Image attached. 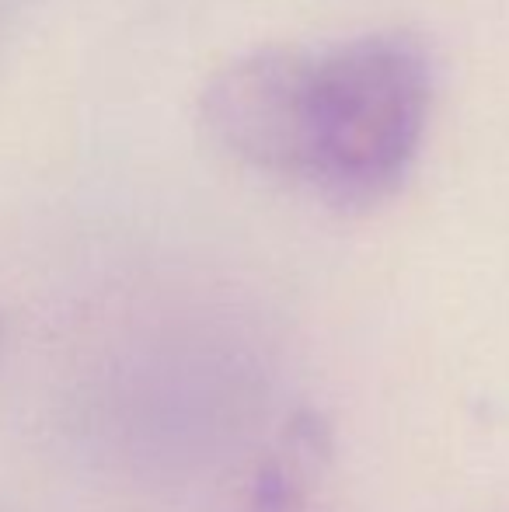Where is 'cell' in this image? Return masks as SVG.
<instances>
[{
    "mask_svg": "<svg viewBox=\"0 0 509 512\" xmlns=\"http://www.w3.org/2000/svg\"><path fill=\"white\" fill-rule=\"evenodd\" d=\"M311 91L314 56L297 49H255L213 74L199 108L224 150L258 171L304 182Z\"/></svg>",
    "mask_w": 509,
    "mask_h": 512,
    "instance_id": "cell-2",
    "label": "cell"
},
{
    "mask_svg": "<svg viewBox=\"0 0 509 512\" xmlns=\"http://www.w3.org/2000/svg\"><path fill=\"white\" fill-rule=\"evenodd\" d=\"M325 471L328 429L318 418H297L258 464L245 512H325Z\"/></svg>",
    "mask_w": 509,
    "mask_h": 512,
    "instance_id": "cell-3",
    "label": "cell"
},
{
    "mask_svg": "<svg viewBox=\"0 0 509 512\" xmlns=\"http://www.w3.org/2000/svg\"><path fill=\"white\" fill-rule=\"evenodd\" d=\"M429 108L433 67L412 35L374 32L314 56L304 182L335 206H377L412 171Z\"/></svg>",
    "mask_w": 509,
    "mask_h": 512,
    "instance_id": "cell-1",
    "label": "cell"
}]
</instances>
